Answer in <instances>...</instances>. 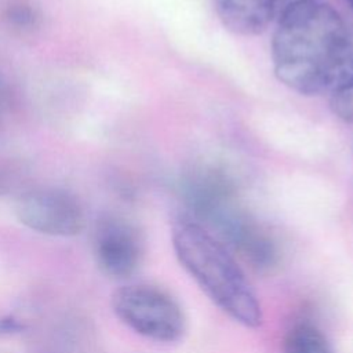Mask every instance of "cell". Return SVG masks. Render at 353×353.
Instances as JSON below:
<instances>
[{
    "label": "cell",
    "mask_w": 353,
    "mask_h": 353,
    "mask_svg": "<svg viewBox=\"0 0 353 353\" xmlns=\"http://www.w3.org/2000/svg\"><path fill=\"white\" fill-rule=\"evenodd\" d=\"M352 39L341 14L320 0L285 11L272 37V61L280 83L302 95L334 90L346 76Z\"/></svg>",
    "instance_id": "6da1fadb"
},
{
    "label": "cell",
    "mask_w": 353,
    "mask_h": 353,
    "mask_svg": "<svg viewBox=\"0 0 353 353\" xmlns=\"http://www.w3.org/2000/svg\"><path fill=\"white\" fill-rule=\"evenodd\" d=\"M175 256L201 291L230 319L247 328L263 321L262 309L245 273L226 247L190 219L172 225Z\"/></svg>",
    "instance_id": "7a4b0ae2"
},
{
    "label": "cell",
    "mask_w": 353,
    "mask_h": 353,
    "mask_svg": "<svg viewBox=\"0 0 353 353\" xmlns=\"http://www.w3.org/2000/svg\"><path fill=\"white\" fill-rule=\"evenodd\" d=\"M110 305L121 323L148 339L171 343L186 332V317L181 305L159 287L121 285L112 294Z\"/></svg>",
    "instance_id": "3957f363"
},
{
    "label": "cell",
    "mask_w": 353,
    "mask_h": 353,
    "mask_svg": "<svg viewBox=\"0 0 353 353\" xmlns=\"http://www.w3.org/2000/svg\"><path fill=\"white\" fill-rule=\"evenodd\" d=\"M15 215L26 228L41 234L72 237L85 226V212L79 199L61 188L41 186L19 194Z\"/></svg>",
    "instance_id": "277c9868"
},
{
    "label": "cell",
    "mask_w": 353,
    "mask_h": 353,
    "mask_svg": "<svg viewBox=\"0 0 353 353\" xmlns=\"http://www.w3.org/2000/svg\"><path fill=\"white\" fill-rule=\"evenodd\" d=\"M92 251L98 268L106 276L127 279L139 269L145 243L134 223L117 215H106L95 223Z\"/></svg>",
    "instance_id": "5b68a950"
},
{
    "label": "cell",
    "mask_w": 353,
    "mask_h": 353,
    "mask_svg": "<svg viewBox=\"0 0 353 353\" xmlns=\"http://www.w3.org/2000/svg\"><path fill=\"white\" fill-rule=\"evenodd\" d=\"M223 26L240 36L261 34L276 19L270 0H214Z\"/></svg>",
    "instance_id": "8992f818"
},
{
    "label": "cell",
    "mask_w": 353,
    "mask_h": 353,
    "mask_svg": "<svg viewBox=\"0 0 353 353\" xmlns=\"http://www.w3.org/2000/svg\"><path fill=\"white\" fill-rule=\"evenodd\" d=\"M283 353H334V350L317 327L301 323L287 332Z\"/></svg>",
    "instance_id": "52a82bcc"
},
{
    "label": "cell",
    "mask_w": 353,
    "mask_h": 353,
    "mask_svg": "<svg viewBox=\"0 0 353 353\" xmlns=\"http://www.w3.org/2000/svg\"><path fill=\"white\" fill-rule=\"evenodd\" d=\"M1 19L14 32L28 33L40 26L41 12L30 0H7L1 8Z\"/></svg>",
    "instance_id": "ba28073f"
},
{
    "label": "cell",
    "mask_w": 353,
    "mask_h": 353,
    "mask_svg": "<svg viewBox=\"0 0 353 353\" xmlns=\"http://www.w3.org/2000/svg\"><path fill=\"white\" fill-rule=\"evenodd\" d=\"M330 108L338 119L347 124H353V73L347 74L332 90Z\"/></svg>",
    "instance_id": "9c48e42d"
},
{
    "label": "cell",
    "mask_w": 353,
    "mask_h": 353,
    "mask_svg": "<svg viewBox=\"0 0 353 353\" xmlns=\"http://www.w3.org/2000/svg\"><path fill=\"white\" fill-rule=\"evenodd\" d=\"M19 178V168L8 163H0V194L10 190Z\"/></svg>",
    "instance_id": "30bf717a"
},
{
    "label": "cell",
    "mask_w": 353,
    "mask_h": 353,
    "mask_svg": "<svg viewBox=\"0 0 353 353\" xmlns=\"http://www.w3.org/2000/svg\"><path fill=\"white\" fill-rule=\"evenodd\" d=\"M305 1H307V0H270L272 7H273L274 14H276V19H279L290 8H292L298 4H302Z\"/></svg>",
    "instance_id": "8fae6325"
},
{
    "label": "cell",
    "mask_w": 353,
    "mask_h": 353,
    "mask_svg": "<svg viewBox=\"0 0 353 353\" xmlns=\"http://www.w3.org/2000/svg\"><path fill=\"white\" fill-rule=\"evenodd\" d=\"M19 328H21V324L18 323V320H15L12 317L0 320V331L1 332H12V331H18Z\"/></svg>",
    "instance_id": "7c38bea8"
},
{
    "label": "cell",
    "mask_w": 353,
    "mask_h": 353,
    "mask_svg": "<svg viewBox=\"0 0 353 353\" xmlns=\"http://www.w3.org/2000/svg\"><path fill=\"white\" fill-rule=\"evenodd\" d=\"M7 102H8L7 87H6L4 81L0 79V113L7 108Z\"/></svg>",
    "instance_id": "4fadbf2b"
},
{
    "label": "cell",
    "mask_w": 353,
    "mask_h": 353,
    "mask_svg": "<svg viewBox=\"0 0 353 353\" xmlns=\"http://www.w3.org/2000/svg\"><path fill=\"white\" fill-rule=\"evenodd\" d=\"M346 1H347V3H349L352 7H353V0H346Z\"/></svg>",
    "instance_id": "5bb4252c"
}]
</instances>
